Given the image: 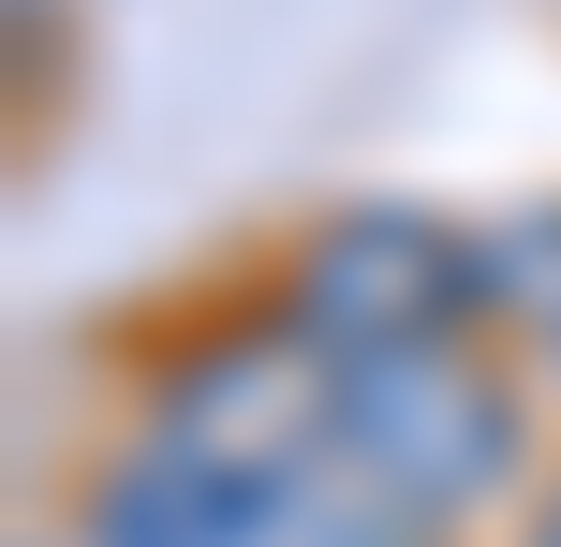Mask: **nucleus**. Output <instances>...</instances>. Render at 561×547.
I'll use <instances>...</instances> for the list:
<instances>
[{
  "instance_id": "f257e3e1",
  "label": "nucleus",
  "mask_w": 561,
  "mask_h": 547,
  "mask_svg": "<svg viewBox=\"0 0 561 547\" xmlns=\"http://www.w3.org/2000/svg\"><path fill=\"white\" fill-rule=\"evenodd\" d=\"M340 459H355L369 489H399L414 518H473L517 474V400H503V371H473L458 341L355 355V371H340Z\"/></svg>"
},
{
  "instance_id": "f03ea898",
  "label": "nucleus",
  "mask_w": 561,
  "mask_h": 547,
  "mask_svg": "<svg viewBox=\"0 0 561 547\" xmlns=\"http://www.w3.org/2000/svg\"><path fill=\"white\" fill-rule=\"evenodd\" d=\"M473 296H488V252H458L428 207H340L296 252V326L340 371H355V355H399V341H444Z\"/></svg>"
},
{
  "instance_id": "7ed1b4c3",
  "label": "nucleus",
  "mask_w": 561,
  "mask_h": 547,
  "mask_svg": "<svg viewBox=\"0 0 561 547\" xmlns=\"http://www.w3.org/2000/svg\"><path fill=\"white\" fill-rule=\"evenodd\" d=\"M340 355L310 341H207L193 371H178V400H163V430L178 444H207V459H237V474H280V459H310V444L340 430Z\"/></svg>"
},
{
  "instance_id": "20e7f679",
  "label": "nucleus",
  "mask_w": 561,
  "mask_h": 547,
  "mask_svg": "<svg viewBox=\"0 0 561 547\" xmlns=\"http://www.w3.org/2000/svg\"><path fill=\"white\" fill-rule=\"evenodd\" d=\"M89 547H266V474L207 459V444H148V459L104 474V503H89Z\"/></svg>"
},
{
  "instance_id": "39448f33",
  "label": "nucleus",
  "mask_w": 561,
  "mask_h": 547,
  "mask_svg": "<svg viewBox=\"0 0 561 547\" xmlns=\"http://www.w3.org/2000/svg\"><path fill=\"white\" fill-rule=\"evenodd\" d=\"M428 533L444 518H414L399 489H369V474L340 459V430L266 474V547H428Z\"/></svg>"
},
{
  "instance_id": "423d86ee",
  "label": "nucleus",
  "mask_w": 561,
  "mask_h": 547,
  "mask_svg": "<svg viewBox=\"0 0 561 547\" xmlns=\"http://www.w3.org/2000/svg\"><path fill=\"white\" fill-rule=\"evenodd\" d=\"M488 296H503V311H533V341H561V207H533V223L488 252Z\"/></svg>"
},
{
  "instance_id": "0eeeda50",
  "label": "nucleus",
  "mask_w": 561,
  "mask_h": 547,
  "mask_svg": "<svg viewBox=\"0 0 561 547\" xmlns=\"http://www.w3.org/2000/svg\"><path fill=\"white\" fill-rule=\"evenodd\" d=\"M547 547H561V503H547Z\"/></svg>"
}]
</instances>
